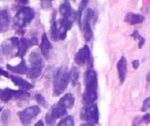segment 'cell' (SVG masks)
<instances>
[{"label":"cell","mask_w":150,"mask_h":126,"mask_svg":"<svg viewBox=\"0 0 150 126\" xmlns=\"http://www.w3.org/2000/svg\"><path fill=\"white\" fill-rule=\"evenodd\" d=\"M84 92L83 94V103L84 107L94 104L98 98V75L97 72L89 68L84 76Z\"/></svg>","instance_id":"1"},{"label":"cell","mask_w":150,"mask_h":126,"mask_svg":"<svg viewBox=\"0 0 150 126\" xmlns=\"http://www.w3.org/2000/svg\"><path fill=\"white\" fill-rule=\"evenodd\" d=\"M69 81V71L66 67H61L57 69L53 82V95L54 96H59L62 95L68 87Z\"/></svg>","instance_id":"2"},{"label":"cell","mask_w":150,"mask_h":126,"mask_svg":"<svg viewBox=\"0 0 150 126\" xmlns=\"http://www.w3.org/2000/svg\"><path fill=\"white\" fill-rule=\"evenodd\" d=\"M34 18V11L30 7H24L20 9L14 17V25L19 28L25 27Z\"/></svg>","instance_id":"3"},{"label":"cell","mask_w":150,"mask_h":126,"mask_svg":"<svg viewBox=\"0 0 150 126\" xmlns=\"http://www.w3.org/2000/svg\"><path fill=\"white\" fill-rule=\"evenodd\" d=\"M94 11L91 8H87L85 10V12L83 14V18L82 20V25L81 27H83V38L85 39L86 42H89L92 37H93V32L91 30V22L92 20V18H94Z\"/></svg>","instance_id":"4"},{"label":"cell","mask_w":150,"mask_h":126,"mask_svg":"<svg viewBox=\"0 0 150 126\" xmlns=\"http://www.w3.org/2000/svg\"><path fill=\"white\" fill-rule=\"evenodd\" d=\"M40 112V110L38 106H31L29 108H26L25 110L20 111L18 113L20 122L23 125L27 126L31 124L33 119L36 118Z\"/></svg>","instance_id":"5"},{"label":"cell","mask_w":150,"mask_h":126,"mask_svg":"<svg viewBox=\"0 0 150 126\" xmlns=\"http://www.w3.org/2000/svg\"><path fill=\"white\" fill-rule=\"evenodd\" d=\"M75 62L81 67L84 66L85 64H91V66H92L91 50L87 45H85L83 47L79 49V51L76 53Z\"/></svg>","instance_id":"6"},{"label":"cell","mask_w":150,"mask_h":126,"mask_svg":"<svg viewBox=\"0 0 150 126\" xmlns=\"http://www.w3.org/2000/svg\"><path fill=\"white\" fill-rule=\"evenodd\" d=\"M73 20L67 19V18H60L56 21V27H57V35L58 40H64L67 37V32L72 27Z\"/></svg>","instance_id":"7"},{"label":"cell","mask_w":150,"mask_h":126,"mask_svg":"<svg viewBox=\"0 0 150 126\" xmlns=\"http://www.w3.org/2000/svg\"><path fill=\"white\" fill-rule=\"evenodd\" d=\"M86 108V122L89 125L94 126L98 124L99 111L97 104H92Z\"/></svg>","instance_id":"8"},{"label":"cell","mask_w":150,"mask_h":126,"mask_svg":"<svg viewBox=\"0 0 150 126\" xmlns=\"http://www.w3.org/2000/svg\"><path fill=\"white\" fill-rule=\"evenodd\" d=\"M36 44H37V39L36 38H31L28 39L22 38L21 39H19V46L18 47V53H16V56L23 57L25 54L27 48H29L30 46L36 45Z\"/></svg>","instance_id":"9"},{"label":"cell","mask_w":150,"mask_h":126,"mask_svg":"<svg viewBox=\"0 0 150 126\" xmlns=\"http://www.w3.org/2000/svg\"><path fill=\"white\" fill-rule=\"evenodd\" d=\"M117 70L119 74L120 82L121 84H123L126 81L127 74V61L125 56H121L119 61L117 62Z\"/></svg>","instance_id":"10"},{"label":"cell","mask_w":150,"mask_h":126,"mask_svg":"<svg viewBox=\"0 0 150 126\" xmlns=\"http://www.w3.org/2000/svg\"><path fill=\"white\" fill-rule=\"evenodd\" d=\"M60 13L63 17V18H67L70 20L76 18V13L68 1H65L60 5Z\"/></svg>","instance_id":"11"},{"label":"cell","mask_w":150,"mask_h":126,"mask_svg":"<svg viewBox=\"0 0 150 126\" xmlns=\"http://www.w3.org/2000/svg\"><path fill=\"white\" fill-rule=\"evenodd\" d=\"M124 21L130 25H139L142 24L145 21V17L142 14H137L134 12H128L125 16Z\"/></svg>","instance_id":"12"},{"label":"cell","mask_w":150,"mask_h":126,"mask_svg":"<svg viewBox=\"0 0 150 126\" xmlns=\"http://www.w3.org/2000/svg\"><path fill=\"white\" fill-rule=\"evenodd\" d=\"M11 21V15L8 10L0 11V32H4L8 30Z\"/></svg>","instance_id":"13"},{"label":"cell","mask_w":150,"mask_h":126,"mask_svg":"<svg viewBox=\"0 0 150 126\" xmlns=\"http://www.w3.org/2000/svg\"><path fill=\"white\" fill-rule=\"evenodd\" d=\"M40 51L43 54V56L46 59H49L50 57V53L52 51V45L49 42V39L47 36L46 33H44L42 35L41 38V42H40Z\"/></svg>","instance_id":"14"},{"label":"cell","mask_w":150,"mask_h":126,"mask_svg":"<svg viewBox=\"0 0 150 126\" xmlns=\"http://www.w3.org/2000/svg\"><path fill=\"white\" fill-rule=\"evenodd\" d=\"M11 79L12 82H13L16 86L19 87V88L22 89L23 90H29V89H31L33 88V84H31L30 82H26L25 80H24V79L21 78V77L15 76V75H11Z\"/></svg>","instance_id":"15"},{"label":"cell","mask_w":150,"mask_h":126,"mask_svg":"<svg viewBox=\"0 0 150 126\" xmlns=\"http://www.w3.org/2000/svg\"><path fill=\"white\" fill-rule=\"evenodd\" d=\"M43 67L44 65H31V67L28 68L27 73H26L27 78H30V79L38 78L41 74Z\"/></svg>","instance_id":"16"},{"label":"cell","mask_w":150,"mask_h":126,"mask_svg":"<svg viewBox=\"0 0 150 126\" xmlns=\"http://www.w3.org/2000/svg\"><path fill=\"white\" fill-rule=\"evenodd\" d=\"M49 113H50L55 119H56V118H62L64 115L67 114V109L58 103L57 104L54 105V106L51 108V111H50Z\"/></svg>","instance_id":"17"},{"label":"cell","mask_w":150,"mask_h":126,"mask_svg":"<svg viewBox=\"0 0 150 126\" xmlns=\"http://www.w3.org/2000/svg\"><path fill=\"white\" fill-rule=\"evenodd\" d=\"M6 67H7V69H8L9 71H12V72L17 73V74H19V75H25V74L27 73V70H28L27 66H26V64H25V61L24 60H22L21 62H20L18 66L12 67V66L7 64Z\"/></svg>","instance_id":"18"},{"label":"cell","mask_w":150,"mask_h":126,"mask_svg":"<svg viewBox=\"0 0 150 126\" xmlns=\"http://www.w3.org/2000/svg\"><path fill=\"white\" fill-rule=\"evenodd\" d=\"M59 103L62 104L66 109H72L74 106V103H75V97L72 94L68 93V94L64 95L63 97H62L60 99Z\"/></svg>","instance_id":"19"},{"label":"cell","mask_w":150,"mask_h":126,"mask_svg":"<svg viewBox=\"0 0 150 126\" xmlns=\"http://www.w3.org/2000/svg\"><path fill=\"white\" fill-rule=\"evenodd\" d=\"M29 62L31 65H40L44 64L42 57L38 51H33L29 55Z\"/></svg>","instance_id":"20"},{"label":"cell","mask_w":150,"mask_h":126,"mask_svg":"<svg viewBox=\"0 0 150 126\" xmlns=\"http://www.w3.org/2000/svg\"><path fill=\"white\" fill-rule=\"evenodd\" d=\"M79 76H80V72L79 69L76 67H73L70 71L69 72V81L71 82L73 86H76L79 80Z\"/></svg>","instance_id":"21"},{"label":"cell","mask_w":150,"mask_h":126,"mask_svg":"<svg viewBox=\"0 0 150 126\" xmlns=\"http://www.w3.org/2000/svg\"><path fill=\"white\" fill-rule=\"evenodd\" d=\"M88 1L87 0H83L81 2L80 5H79V8H78V11L76 13V19L77 20L78 24H79V26L81 27L82 25V16H83V11L85 9V7L87 6L88 4Z\"/></svg>","instance_id":"22"},{"label":"cell","mask_w":150,"mask_h":126,"mask_svg":"<svg viewBox=\"0 0 150 126\" xmlns=\"http://www.w3.org/2000/svg\"><path fill=\"white\" fill-rule=\"evenodd\" d=\"M13 97L12 96V89H0V99L3 102H9Z\"/></svg>","instance_id":"23"},{"label":"cell","mask_w":150,"mask_h":126,"mask_svg":"<svg viewBox=\"0 0 150 126\" xmlns=\"http://www.w3.org/2000/svg\"><path fill=\"white\" fill-rule=\"evenodd\" d=\"M130 36H131L133 39H138V41H139V43H138V47H139V49H142V48L143 47L144 44H145V41H146V39H144V37H142V36L139 33V32H138L137 30L134 31L133 33H132Z\"/></svg>","instance_id":"24"},{"label":"cell","mask_w":150,"mask_h":126,"mask_svg":"<svg viewBox=\"0 0 150 126\" xmlns=\"http://www.w3.org/2000/svg\"><path fill=\"white\" fill-rule=\"evenodd\" d=\"M12 96L13 97L19 99V100H23V99H26L30 96V94L26 91V90H13L12 89Z\"/></svg>","instance_id":"25"},{"label":"cell","mask_w":150,"mask_h":126,"mask_svg":"<svg viewBox=\"0 0 150 126\" xmlns=\"http://www.w3.org/2000/svg\"><path fill=\"white\" fill-rule=\"evenodd\" d=\"M74 118L72 116H68L65 118L62 119L57 126H74Z\"/></svg>","instance_id":"26"},{"label":"cell","mask_w":150,"mask_h":126,"mask_svg":"<svg viewBox=\"0 0 150 126\" xmlns=\"http://www.w3.org/2000/svg\"><path fill=\"white\" fill-rule=\"evenodd\" d=\"M13 46L11 45V43H4L2 46H1V51L5 55H9L11 52H12V49H13Z\"/></svg>","instance_id":"27"},{"label":"cell","mask_w":150,"mask_h":126,"mask_svg":"<svg viewBox=\"0 0 150 126\" xmlns=\"http://www.w3.org/2000/svg\"><path fill=\"white\" fill-rule=\"evenodd\" d=\"M10 118H11V111L9 110H5L1 116V123L3 124V125H7Z\"/></svg>","instance_id":"28"},{"label":"cell","mask_w":150,"mask_h":126,"mask_svg":"<svg viewBox=\"0 0 150 126\" xmlns=\"http://www.w3.org/2000/svg\"><path fill=\"white\" fill-rule=\"evenodd\" d=\"M35 100L37 101V103H38L40 105H41V106H43V107H47V101H46V99H45L41 95L36 94V95H35Z\"/></svg>","instance_id":"29"},{"label":"cell","mask_w":150,"mask_h":126,"mask_svg":"<svg viewBox=\"0 0 150 126\" xmlns=\"http://www.w3.org/2000/svg\"><path fill=\"white\" fill-rule=\"evenodd\" d=\"M55 118L48 112L47 115H46V123L47 126H54L55 124Z\"/></svg>","instance_id":"30"},{"label":"cell","mask_w":150,"mask_h":126,"mask_svg":"<svg viewBox=\"0 0 150 126\" xmlns=\"http://www.w3.org/2000/svg\"><path fill=\"white\" fill-rule=\"evenodd\" d=\"M149 109H150V96L147 97L143 103H142V112H146Z\"/></svg>","instance_id":"31"},{"label":"cell","mask_w":150,"mask_h":126,"mask_svg":"<svg viewBox=\"0 0 150 126\" xmlns=\"http://www.w3.org/2000/svg\"><path fill=\"white\" fill-rule=\"evenodd\" d=\"M10 41L11 43V45L14 46V47H18L19 46V39L18 37H12L10 39Z\"/></svg>","instance_id":"32"},{"label":"cell","mask_w":150,"mask_h":126,"mask_svg":"<svg viewBox=\"0 0 150 126\" xmlns=\"http://www.w3.org/2000/svg\"><path fill=\"white\" fill-rule=\"evenodd\" d=\"M142 123H144L146 125H149L150 123V114L149 113H146L142 118Z\"/></svg>","instance_id":"33"},{"label":"cell","mask_w":150,"mask_h":126,"mask_svg":"<svg viewBox=\"0 0 150 126\" xmlns=\"http://www.w3.org/2000/svg\"><path fill=\"white\" fill-rule=\"evenodd\" d=\"M51 5H52L51 1H41V7H42L44 10H46V9L51 7Z\"/></svg>","instance_id":"34"},{"label":"cell","mask_w":150,"mask_h":126,"mask_svg":"<svg viewBox=\"0 0 150 126\" xmlns=\"http://www.w3.org/2000/svg\"><path fill=\"white\" fill-rule=\"evenodd\" d=\"M80 117H81V119H82V120L86 121V108H85V107H83V108L82 109Z\"/></svg>","instance_id":"35"},{"label":"cell","mask_w":150,"mask_h":126,"mask_svg":"<svg viewBox=\"0 0 150 126\" xmlns=\"http://www.w3.org/2000/svg\"><path fill=\"white\" fill-rule=\"evenodd\" d=\"M132 66H133L134 69L137 70V69L139 68V67H140V61H139L138 60H134V61H132Z\"/></svg>","instance_id":"36"},{"label":"cell","mask_w":150,"mask_h":126,"mask_svg":"<svg viewBox=\"0 0 150 126\" xmlns=\"http://www.w3.org/2000/svg\"><path fill=\"white\" fill-rule=\"evenodd\" d=\"M0 75H4V76H5V77H8V76H9L8 72H7V71H4V70L2 69V68H0Z\"/></svg>","instance_id":"37"},{"label":"cell","mask_w":150,"mask_h":126,"mask_svg":"<svg viewBox=\"0 0 150 126\" xmlns=\"http://www.w3.org/2000/svg\"><path fill=\"white\" fill-rule=\"evenodd\" d=\"M34 126H44V123H43L41 120H40V121H38V122L34 125Z\"/></svg>","instance_id":"38"},{"label":"cell","mask_w":150,"mask_h":126,"mask_svg":"<svg viewBox=\"0 0 150 126\" xmlns=\"http://www.w3.org/2000/svg\"><path fill=\"white\" fill-rule=\"evenodd\" d=\"M146 81H147V82H150V70L149 71V73H148V75L146 76Z\"/></svg>","instance_id":"39"},{"label":"cell","mask_w":150,"mask_h":126,"mask_svg":"<svg viewBox=\"0 0 150 126\" xmlns=\"http://www.w3.org/2000/svg\"><path fill=\"white\" fill-rule=\"evenodd\" d=\"M80 126H91V125H89L88 124H83V125H81Z\"/></svg>","instance_id":"40"},{"label":"cell","mask_w":150,"mask_h":126,"mask_svg":"<svg viewBox=\"0 0 150 126\" xmlns=\"http://www.w3.org/2000/svg\"><path fill=\"white\" fill-rule=\"evenodd\" d=\"M2 111V106L0 105V111Z\"/></svg>","instance_id":"41"}]
</instances>
